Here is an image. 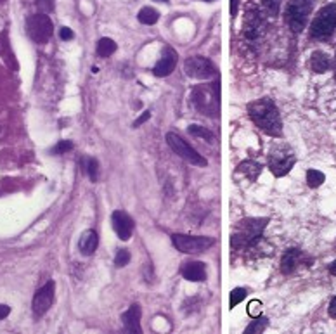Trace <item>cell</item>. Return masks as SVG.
<instances>
[{
	"instance_id": "obj_1",
	"label": "cell",
	"mask_w": 336,
	"mask_h": 334,
	"mask_svg": "<svg viewBox=\"0 0 336 334\" xmlns=\"http://www.w3.org/2000/svg\"><path fill=\"white\" fill-rule=\"evenodd\" d=\"M248 114H250L251 121L267 135L272 137H281L282 135V123L279 110L274 104V101L269 97H262L253 103L248 104Z\"/></svg>"
},
{
	"instance_id": "obj_2",
	"label": "cell",
	"mask_w": 336,
	"mask_h": 334,
	"mask_svg": "<svg viewBox=\"0 0 336 334\" xmlns=\"http://www.w3.org/2000/svg\"><path fill=\"white\" fill-rule=\"evenodd\" d=\"M296 163V154L288 144H276L269 153V170L276 177H284Z\"/></svg>"
},
{
	"instance_id": "obj_3",
	"label": "cell",
	"mask_w": 336,
	"mask_h": 334,
	"mask_svg": "<svg viewBox=\"0 0 336 334\" xmlns=\"http://www.w3.org/2000/svg\"><path fill=\"white\" fill-rule=\"evenodd\" d=\"M314 0H289L286 5V23L293 33H302L312 12Z\"/></svg>"
},
{
	"instance_id": "obj_4",
	"label": "cell",
	"mask_w": 336,
	"mask_h": 334,
	"mask_svg": "<svg viewBox=\"0 0 336 334\" xmlns=\"http://www.w3.org/2000/svg\"><path fill=\"white\" fill-rule=\"evenodd\" d=\"M336 30V3L324 5L310 24V37L316 40H326Z\"/></svg>"
},
{
	"instance_id": "obj_5",
	"label": "cell",
	"mask_w": 336,
	"mask_h": 334,
	"mask_svg": "<svg viewBox=\"0 0 336 334\" xmlns=\"http://www.w3.org/2000/svg\"><path fill=\"white\" fill-rule=\"evenodd\" d=\"M269 223L267 219H248L239 223V232L232 235V246L237 248H246V246H253L258 239L262 237L265 225Z\"/></svg>"
},
{
	"instance_id": "obj_6",
	"label": "cell",
	"mask_w": 336,
	"mask_h": 334,
	"mask_svg": "<svg viewBox=\"0 0 336 334\" xmlns=\"http://www.w3.org/2000/svg\"><path fill=\"white\" fill-rule=\"evenodd\" d=\"M192 103L203 114L212 116L219 111V83L217 85H199L192 90Z\"/></svg>"
},
{
	"instance_id": "obj_7",
	"label": "cell",
	"mask_w": 336,
	"mask_h": 334,
	"mask_svg": "<svg viewBox=\"0 0 336 334\" xmlns=\"http://www.w3.org/2000/svg\"><path fill=\"white\" fill-rule=\"evenodd\" d=\"M26 30L30 38L38 45H44L51 40L52 31H54V26H52V21L47 14H35V16H30L26 21Z\"/></svg>"
},
{
	"instance_id": "obj_8",
	"label": "cell",
	"mask_w": 336,
	"mask_h": 334,
	"mask_svg": "<svg viewBox=\"0 0 336 334\" xmlns=\"http://www.w3.org/2000/svg\"><path fill=\"white\" fill-rule=\"evenodd\" d=\"M173 246L182 253H203L213 246V239L205 237V235H184V234H173L171 235Z\"/></svg>"
},
{
	"instance_id": "obj_9",
	"label": "cell",
	"mask_w": 336,
	"mask_h": 334,
	"mask_svg": "<svg viewBox=\"0 0 336 334\" xmlns=\"http://www.w3.org/2000/svg\"><path fill=\"white\" fill-rule=\"evenodd\" d=\"M167 142H168V146L171 147V151H173L175 154H178L182 160L189 161V163L196 165V167H206L205 158H203L198 151L192 149V147L189 146L182 137H178L177 133H173V132L167 133Z\"/></svg>"
},
{
	"instance_id": "obj_10",
	"label": "cell",
	"mask_w": 336,
	"mask_h": 334,
	"mask_svg": "<svg viewBox=\"0 0 336 334\" xmlns=\"http://www.w3.org/2000/svg\"><path fill=\"white\" fill-rule=\"evenodd\" d=\"M184 71L189 78L194 80H208L217 75V68L212 64V61L201 57V56H192V57L185 59Z\"/></svg>"
},
{
	"instance_id": "obj_11",
	"label": "cell",
	"mask_w": 336,
	"mask_h": 334,
	"mask_svg": "<svg viewBox=\"0 0 336 334\" xmlns=\"http://www.w3.org/2000/svg\"><path fill=\"white\" fill-rule=\"evenodd\" d=\"M52 301H54V282L49 280L45 286H42L40 289L35 293L33 296V303H31V310L37 317L47 314V310L52 307Z\"/></svg>"
},
{
	"instance_id": "obj_12",
	"label": "cell",
	"mask_w": 336,
	"mask_h": 334,
	"mask_svg": "<svg viewBox=\"0 0 336 334\" xmlns=\"http://www.w3.org/2000/svg\"><path fill=\"white\" fill-rule=\"evenodd\" d=\"M111 220H113V228L118 237L121 241H128L134 234V219L125 212H114L111 215Z\"/></svg>"
},
{
	"instance_id": "obj_13",
	"label": "cell",
	"mask_w": 336,
	"mask_h": 334,
	"mask_svg": "<svg viewBox=\"0 0 336 334\" xmlns=\"http://www.w3.org/2000/svg\"><path fill=\"white\" fill-rule=\"evenodd\" d=\"M177 57H178V56H177V52H175L173 49L165 47V49H163L162 59H160V61L156 62L155 68H153V73H155L156 76H160V78L168 76L175 69V66H177Z\"/></svg>"
},
{
	"instance_id": "obj_14",
	"label": "cell",
	"mask_w": 336,
	"mask_h": 334,
	"mask_svg": "<svg viewBox=\"0 0 336 334\" xmlns=\"http://www.w3.org/2000/svg\"><path fill=\"white\" fill-rule=\"evenodd\" d=\"M262 28H264V21L260 17V12L257 9H251L248 12L246 23H244V37L248 38V42H257V38L260 37Z\"/></svg>"
},
{
	"instance_id": "obj_15",
	"label": "cell",
	"mask_w": 336,
	"mask_h": 334,
	"mask_svg": "<svg viewBox=\"0 0 336 334\" xmlns=\"http://www.w3.org/2000/svg\"><path fill=\"white\" fill-rule=\"evenodd\" d=\"M303 260H305V256H303V253L300 251V249H296V248L286 249L284 255H282V258H281V272L293 274L296 269H298V265H302Z\"/></svg>"
},
{
	"instance_id": "obj_16",
	"label": "cell",
	"mask_w": 336,
	"mask_h": 334,
	"mask_svg": "<svg viewBox=\"0 0 336 334\" xmlns=\"http://www.w3.org/2000/svg\"><path fill=\"white\" fill-rule=\"evenodd\" d=\"M180 274L184 279L191 280V282H203L206 279V270L205 263L201 262H185L180 267Z\"/></svg>"
},
{
	"instance_id": "obj_17",
	"label": "cell",
	"mask_w": 336,
	"mask_h": 334,
	"mask_svg": "<svg viewBox=\"0 0 336 334\" xmlns=\"http://www.w3.org/2000/svg\"><path fill=\"white\" fill-rule=\"evenodd\" d=\"M123 328L128 333H141V307L134 303L123 315H121Z\"/></svg>"
},
{
	"instance_id": "obj_18",
	"label": "cell",
	"mask_w": 336,
	"mask_h": 334,
	"mask_svg": "<svg viewBox=\"0 0 336 334\" xmlns=\"http://www.w3.org/2000/svg\"><path fill=\"white\" fill-rule=\"evenodd\" d=\"M97 244H99V235H97V232L96 230H85L82 234V237H80V241H78L80 253L85 255V256L94 255V251L97 249Z\"/></svg>"
},
{
	"instance_id": "obj_19",
	"label": "cell",
	"mask_w": 336,
	"mask_h": 334,
	"mask_svg": "<svg viewBox=\"0 0 336 334\" xmlns=\"http://www.w3.org/2000/svg\"><path fill=\"white\" fill-rule=\"evenodd\" d=\"M310 68H312L314 73H319V75L330 71V68H331L330 56L323 51H316L312 54V57H310Z\"/></svg>"
},
{
	"instance_id": "obj_20",
	"label": "cell",
	"mask_w": 336,
	"mask_h": 334,
	"mask_svg": "<svg viewBox=\"0 0 336 334\" xmlns=\"http://www.w3.org/2000/svg\"><path fill=\"white\" fill-rule=\"evenodd\" d=\"M237 168H239L241 173L246 175L248 180H251V182L257 180L258 175H260V171H262V167L257 163V161H243Z\"/></svg>"
},
{
	"instance_id": "obj_21",
	"label": "cell",
	"mask_w": 336,
	"mask_h": 334,
	"mask_svg": "<svg viewBox=\"0 0 336 334\" xmlns=\"http://www.w3.org/2000/svg\"><path fill=\"white\" fill-rule=\"evenodd\" d=\"M139 21H141L142 24H148V26H151V24L158 23L160 19V12L156 9H153V7H142L141 10H139Z\"/></svg>"
},
{
	"instance_id": "obj_22",
	"label": "cell",
	"mask_w": 336,
	"mask_h": 334,
	"mask_svg": "<svg viewBox=\"0 0 336 334\" xmlns=\"http://www.w3.org/2000/svg\"><path fill=\"white\" fill-rule=\"evenodd\" d=\"M114 51H116V44H114L111 38L104 37L97 42V56H99V57H110Z\"/></svg>"
},
{
	"instance_id": "obj_23",
	"label": "cell",
	"mask_w": 336,
	"mask_h": 334,
	"mask_svg": "<svg viewBox=\"0 0 336 334\" xmlns=\"http://www.w3.org/2000/svg\"><path fill=\"white\" fill-rule=\"evenodd\" d=\"M324 180H326V175H324L323 171L316 170V168L307 170V184H309V187L312 189L319 187V185L324 184Z\"/></svg>"
},
{
	"instance_id": "obj_24",
	"label": "cell",
	"mask_w": 336,
	"mask_h": 334,
	"mask_svg": "<svg viewBox=\"0 0 336 334\" xmlns=\"http://www.w3.org/2000/svg\"><path fill=\"white\" fill-rule=\"evenodd\" d=\"M269 326V319L267 317H258L257 321H253L246 329H244V334H258V333H264L265 328Z\"/></svg>"
},
{
	"instance_id": "obj_25",
	"label": "cell",
	"mask_w": 336,
	"mask_h": 334,
	"mask_svg": "<svg viewBox=\"0 0 336 334\" xmlns=\"http://www.w3.org/2000/svg\"><path fill=\"white\" fill-rule=\"evenodd\" d=\"M83 167H85V173L89 175V178L92 182L97 180V170H99V163L94 158H85L83 160Z\"/></svg>"
},
{
	"instance_id": "obj_26",
	"label": "cell",
	"mask_w": 336,
	"mask_h": 334,
	"mask_svg": "<svg viewBox=\"0 0 336 334\" xmlns=\"http://www.w3.org/2000/svg\"><path fill=\"white\" fill-rule=\"evenodd\" d=\"M187 130H189V133L194 135V137H201V139H205V140H213L212 132L206 130V128H203V126H199V125H191Z\"/></svg>"
},
{
	"instance_id": "obj_27",
	"label": "cell",
	"mask_w": 336,
	"mask_h": 334,
	"mask_svg": "<svg viewBox=\"0 0 336 334\" xmlns=\"http://www.w3.org/2000/svg\"><path fill=\"white\" fill-rule=\"evenodd\" d=\"M246 289H244V287H236V289L232 291V293H230V308H234L236 307L237 303H241V301L244 300V298H246Z\"/></svg>"
},
{
	"instance_id": "obj_28",
	"label": "cell",
	"mask_w": 336,
	"mask_h": 334,
	"mask_svg": "<svg viewBox=\"0 0 336 334\" xmlns=\"http://www.w3.org/2000/svg\"><path fill=\"white\" fill-rule=\"evenodd\" d=\"M128 262H130V253H128V249H118L116 256H114V265L125 267Z\"/></svg>"
},
{
	"instance_id": "obj_29",
	"label": "cell",
	"mask_w": 336,
	"mask_h": 334,
	"mask_svg": "<svg viewBox=\"0 0 336 334\" xmlns=\"http://www.w3.org/2000/svg\"><path fill=\"white\" fill-rule=\"evenodd\" d=\"M264 7L271 16H278L279 14V7H281V0H262Z\"/></svg>"
},
{
	"instance_id": "obj_30",
	"label": "cell",
	"mask_w": 336,
	"mask_h": 334,
	"mask_svg": "<svg viewBox=\"0 0 336 334\" xmlns=\"http://www.w3.org/2000/svg\"><path fill=\"white\" fill-rule=\"evenodd\" d=\"M71 149H73V142H69V140H59V142L56 144V147H52V154H64Z\"/></svg>"
},
{
	"instance_id": "obj_31",
	"label": "cell",
	"mask_w": 336,
	"mask_h": 334,
	"mask_svg": "<svg viewBox=\"0 0 336 334\" xmlns=\"http://www.w3.org/2000/svg\"><path fill=\"white\" fill-rule=\"evenodd\" d=\"M35 5L42 14H49L54 10V0H35Z\"/></svg>"
},
{
	"instance_id": "obj_32",
	"label": "cell",
	"mask_w": 336,
	"mask_h": 334,
	"mask_svg": "<svg viewBox=\"0 0 336 334\" xmlns=\"http://www.w3.org/2000/svg\"><path fill=\"white\" fill-rule=\"evenodd\" d=\"M262 312V303L258 300H255V301H251L250 305H248V314L251 315V317H257L258 314Z\"/></svg>"
},
{
	"instance_id": "obj_33",
	"label": "cell",
	"mask_w": 336,
	"mask_h": 334,
	"mask_svg": "<svg viewBox=\"0 0 336 334\" xmlns=\"http://www.w3.org/2000/svg\"><path fill=\"white\" fill-rule=\"evenodd\" d=\"M59 37H61L62 40H71V38H73V31L69 30V28L62 26L61 30H59Z\"/></svg>"
},
{
	"instance_id": "obj_34",
	"label": "cell",
	"mask_w": 336,
	"mask_h": 334,
	"mask_svg": "<svg viewBox=\"0 0 336 334\" xmlns=\"http://www.w3.org/2000/svg\"><path fill=\"white\" fill-rule=\"evenodd\" d=\"M328 314H330V317L336 319V296L330 301V307H328Z\"/></svg>"
},
{
	"instance_id": "obj_35",
	"label": "cell",
	"mask_w": 336,
	"mask_h": 334,
	"mask_svg": "<svg viewBox=\"0 0 336 334\" xmlns=\"http://www.w3.org/2000/svg\"><path fill=\"white\" fill-rule=\"evenodd\" d=\"M9 314H10V307H7V305H0V321L5 319Z\"/></svg>"
},
{
	"instance_id": "obj_36",
	"label": "cell",
	"mask_w": 336,
	"mask_h": 334,
	"mask_svg": "<svg viewBox=\"0 0 336 334\" xmlns=\"http://www.w3.org/2000/svg\"><path fill=\"white\" fill-rule=\"evenodd\" d=\"M146 119H149V112H144V114H142L141 118H137V119H135L134 126H139V125H141V123H144Z\"/></svg>"
},
{
	"instance_id": "obj_37",
	"label": "cell",
	"mask_w": 336,
	"mask_h": 334,
	"mask_svg": "<svg viewBox=\"0 0 336 334\" xmlns=\"http://www.w3.org/2000/svg\"><path fill=\"white\" fill-rule=\"evenodd\" d=\"M237 12V0H230V16H236Z\"/></svg>"
},
{
	"instance_id": "obj_38",
	"label": "cell",
	"mask_w": 336,
	"mask_h": 334,
	"mask_svg": "<svg viewBox=\"0 0 336 334\" xmlns=\"http://www.w3.org/2000/svg\"><path fill=\"white\" fill-rule=\"evenodd\" d=\"M330 272L333 274V276H336V260H335V262L330 265Z\"/></svg>"
},
{
	"instance_id": "obj_39",
	"label": "cell",
	"mask_w": 336,
	"mask_h": 334,
	"mask_svg": "<svg viewBox=\"0 0 336 334\" xmlns=\"http://www.w3.org/2000/svg\"><path fill=\"white\" fill-rule=\"evenodd\" d=\"M335 66H336V59H335Z\"/></svg>"
},
{
	"instance_id": "obj_40",
	"label": "cell",
	"mask_w": 336,
	"mask_h": 334,
	"mask_svg": "<svg viewBox=\"0 0 336 334\" xmlns=\"http://www.w3.org/2000/svg\"><path fill=\"white\" fill-rule=\"evenodd\" d=\"M162 2H167V0H162Z\"/></svg>"
},
{
	"instance_id": "obj_41",
	"label": "cell",
	"mask_w": 336,
	"mask_h": 334,
	"mask_svg": "<svg viewBox=\"0 0 336 334\" xmlns=\"http://www.w3.org/2000/svg\"><path fill=\"white\" fill-rule=\"evenodd\" d=\"M208 2H210V0H208Z\"/></svg>"
}]
</instances>
